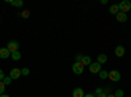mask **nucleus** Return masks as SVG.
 <instances>
[{
    "label": "nucleus",
    "mask_w": 131,
    "mask_h": 97,
    "mask_svg": "<svg viewBox=\"0 0 131 97\" xmlns=\"http://www.w3.org/2000/svg\"><path fill=\"white\" fill-rule=\"evenodd\" d=\"M84 64L81 62H75L73 63V66H72V72L76 73V75H81L84 72Z\"/></svg>",
    "instance_id": "obj_1"
},
{
    "label": "nucleus",
    "mask_w": 131,
    "mask_h": 97,
    "mask_svg": "<svg viewBox=\"0 0 131 97\" xmlns=\"http://www.w3.org/2000/svg\"><path fill=\"white\" fill-rule=\"evenodd\" d=\"M118 8H119V12L126 13L127 10H130V9H131V3L128 2V0H122V2L118 4Z\"/></svg>",
    "instance_id": "obj_2"
},
{
    "label": "nucleus",
    "mask_w": 131,
    "mask_h": 97,
    "mask_svg": "<svg viewBox=\"0 0 131 97\" xmlns=\"http://www.w3.org/2000/svg\"><path fill=\"white\" fill-rule=\"evenodd\" d=\"M107 78L110 79L112 81L117 83V81H119V80H121V73H119L117 70H112L110 72H109V76H107Z\"/></svg>",
    "instance_id": "obj_3"
},
{
    "label": "nucleus",
    "mask_w": 131,
    "mask_h": 97,
    "mask_svg": "<svg viewBox=\"0 0 131 97\" xmlns=\"http://www.w3.org/2000/svg\"><path fill=\"white\" fill-rule=\"evenodd\" d=\"M18 47H20V45H18L17 41H9L8 45H7V49L10 51V54L15 52V51H18Z\"/></svg>",
    "instance_id": "obj_4"
},
{
    "label": "nucleus",
    "mask_w": 131,
    "mask_h": 97,
    "mask_svg": "<svg viewBox=\"0 0 131 97\" xmlns=\"http://www.w3.org/2000/svg\"><path fill=\"white\" fill-rule=\"evenodd\" d=\"M101 70H102V68H101V64L98 63V62L92 63L91 66H89V72H92V73H100Z\"/></svg>",
    "instance_id": "obj_5"
},
{
    "label": "nucleus",
    "mask_w": 131,
    "mask_h": 97,
    "mask_svg": "<svg viewBox=\"0 0 131 97\" xmlns=\"http://www.w3.org/2000/svg\"><path fill=\"white\" fill-rule=\"evenodd\" d=\"M20 76H21V70H18V68H12L10 70L9 78L12 80H17V79H20Z\"/></svg>",
    "instance_id": "obj_6"
},
{
    "label": "nucleus",
    "mask_w": 131,
    "mask_h": 97,
    "mask_svg": "<svg viewBox=\"0 0 131 97\" xmlns=\"http://www.w3.org/2000/svg\"><path fill=\"white\" fill-rule=\"evenodd\" d=\"M10 57V51L7 47H0V59H7Z\"/></svg>",
    "instance_id": "obj_7"
},
{
    "label": "nucleus",
    "mask_w": 131,
    "mask_h": 97,
    "mask_svg": "<svg viewBox=\"0 0 131 97\" xmlns=\"http://www.w3.org/2000/svg\"><path fill=\"white\" fill-rule=\"evenodd\" d=\"M115 17H117L118 23H125V21H127V15L123 13V12H118V13L115 15Z\"/></svg>",
    "instance_id": "obj_8"
},
{
    "label": "nucleus",
    "mask_w": 131,
    "mask_h": 97,
    "mask_svg": "<svg viewBox=\"0 0 131 97\" xmlns=\"http://www.w3.org/2000/svg\"><path fill=\"white\" fill-rule=\"evenodd\" d=\"M84 91L83 88H75L73 92H72V97H84Z\"/></svg>",
    "instance_id": "obj_9"
},
{
    "label": "nucleus",
    "mask_w": 131,
    "mask_h": 97,
    "mask_svg": "<svg viewBox=\"0 0 131 97\" xmlns=\"http://www.w3.org/2000/svg\"><path fill=\"white\" fill-rule=\"evenodd\" d=\"M125 47L123 46H117L115 47V55L118 57V58H122L123 55H125Z\"/></svg>",
    "instance_id": "obj_10"
},
{
    "label": "nucleus",
    "mask_w": 131,
    "mask_h": 97,
    "mask_svg": "<svg viewBox=\"0 0 131 97\" xmlns=\"http://www.w3.org/2000/svg\"><path fill=\"white\" fill-rule=\"evenodd\" d=\"M81 63L84 64V66H91V64H92V59H91V57H88V55H83Z\"/></svg>",
    "instance_id": "obj_11"
},
{
    "label": "nucleus",
    "mask_w": 131,
    "mask_h": 97,
    "mask_svg": "<svg viewBox=\"0 0 131 97\" xmlns=\"http://www.w3.org/2000/svg\"><path fill=\"white\" fill-rule=\"evenodd\" d=\"M97 62H98V63H100L101 66H102L104 63H106V62H107V57L105 55V54H100V55L97 57Z\"/></svg>",
    "instance_id": "obj_12"
},
{
    "label": "nucleus",
    "mask_w": 131,
    "mask_h": 97,
    "mask_svg": "<svg viewBox=\"0 0 131 97\" xmlns=\"http://www.w3.org/2000/svg\"><path fill=\"white\" fill-rule=\"evenodd\" d=\"M8 3H10L13 7H17V8H20V7L24 5V2H23V0H12V2H10V0H8Z\"/></svg>",
    "instance_id": "obj_13"
},
{
    "label": "nucleus",
    "mask_w": 131,
    "mask_h": 97,
    "mask_svg": "<svg viewBox=\"0 0 131 97\" xmlns=\"http://www.w3.org/2000/svg\"><path fill=\"white\" fill-rule=\"evenodd\" d=\"M109 12H110L112 15H117V13L119 12V8H118V4H114V5H112L110 8H109Z\"/></svg>",
    "instance_id": "obj_14"
},
{
    "label": "nucleus",
    "mask_w": 131,
    "mask_h": 97,
    "mask_svg": "<svg viewBox=\"0 0 131 97\" xmlns=\"http://www.w3.org/2000/svg\"><path fill=\"white\" fill-rule=\"evenodd\" d=\"M10 58H12L13 60H20L21 59V52L20 51H15L10 54Z\"/></svg>",
    "instance_id": "obj_15"
},
{
    "label": "nucleus",
    "mask_w": 131,
    "mask_h": 97,
    "mask_svg": "<svg viewBox=\"0 0 131 97\" xmlns=\"http://www.w3.org/2000/svg\"><path fill=\"white\" fill-rule=\"evenodd\" d=\"M98 76H100L101 79H107V76H109V72L107 71H100V73H98Z\"/></svg>",
    "instance_id": "obj_16"
},
{
    "label": "nucleus",
    "mask_w": 131,
    "mask_h": 97,
    "mask_svg": "<svg viewBox=\"0 0 131 97\" xmlns=\"http://www.w3.org/2000/svg\"><path fill=\"white\" fill-rule=\"evenodd\" d=\"M114 96H115V97H123V96H125V92H123L122 89H117L115 93H114Z\"/></svg>",
    "instance_id": "obj_17"
},
{
    "label": "nucleus",
    "mask_w": 131,
    "mask_h": 97,
    "mask_svg": "<svg viewBox=\"0 0 131 97\" xmlns=\"http://www.w3.org/2000/svg\"><path fill=\"white\" fill-rule=\"evenodd\" d=\"M29 73H30V70L28 67H24L23 70H21V75H24V76H28Z\"/></svg>",
    "instance_id": "obj_18"
},
{
    "label": "nucleus",
    "mask_w": 131,
    "mask_h": 97,
    "mask_svg": "<svg viewBox=\"0 0 131 97\" xmlns=\"http://www.w3.org/2000/svg\"><path fill=\"white\" fill-rule=\"evenodd\" d=\"M4 92H5V84L0 81V94H4Z\"/></svg>",
    "instance_id": "obj_19"
},
{
    "label": "nucleus",
    "mask_w": 131,
    "mask_h": 97,
    "mask_svg": "<svg viewBox=\"0 0 131 97\" xmlns=\"http://www.w3.org/2000/svg\"><path fill=\"white\" fill-rule=\"evenodd\" d=\"M3 83L5 84V87H7V85H9L10 83H12V79H10L9 76H8V78H4V80H3Z\"/></svg>",
    "instance_id": "obj_20"
},
{
    "label": "nucleus",
    "mask_w": 131,
    "mask_h": 97,
    "mask_svg": "<svg viewBox=\"0 0 131 97\" xmlns=\"http://www.w3.org/2000/svg\"><path fill=\"white\" fill-rule=\"evenodd\" d=\"M4 78H5V75H4V71L0 68V81H3L4 80Z\"/></svg>",
    "instance_id": "obj_21"
},
{
    "label": "nucleus",
    "mask_w": 131,
    "mask_h": 97,
    "mask_svg": "<svg viewBox=\"0 0 131 97\" xmlns=\"http://www.w3.org/2000/svg\"><path fill=\"white\" fill-rule=\"evenodd\" d=\"M75 59H76V62H81L83 55H81V54H79V55H76V57H75Z\"/></svg>",
    "instance_id": "obj_22"
},
{
    "label": "nucleus",
    "mask_w": 131,
    "mask_h": 97,
    "mask_svg": "<svg viewBox=\"0 0 131 97\" xmlns=\"http://www.w3.org/2000/svg\"><path fill=\"white\" fill-rule=\"evenodd\" d=\"M102 92H104V91H102L101 88H97V89H96V94H97V96H98V94H101Z\"/></svg>",
    "instance_id": "obj_23"
},
{
    "label": "nucleus",
    "mask_w": 131,
    "mask_h": 97,
    "mask_svg": "<svg viewBox=\"0 0 131 97\" xmlns=\"http://www.w3.org/2000/svg\"><path fill=\"white\" fill-rule=\"evenodd\" d=\"M29 16V12L28 10H25V12H23V17H28Z\"/></svg>",
    "instance_id": "obj_24"
},
{
    "label": "nucleus",
    "mask_w": 131,
    "mask_h": 97,
    "mask_svg": "<svg viewBox=\"0 0 131 97\" xmlns=\"http://www.w3.org/2000/svg\"><path fill=\"white\" fill-rule=\"evenodd\" d=\"M97 97H107V94H106V93H105V92H102V93H101V94H98V96H97Z\"/></svg>",
    "instance_id": "obj_25"
},
{
    "label": "nucleus",
    "mask_w": 131,
    "mask_h": 97,
    "mask_svg": "<svg viewBox=\"0 0 131 97\" xmlns=\"http://www.w3.org/2000/svg\"><path fill=\"white\" fill-rule=\"evenodd\" d=\"M84 97H96V96L92 94V93H88V94H84Z\"/></svg>",
    "instance_id": "obj_26"
},
{
    "label": "nucleus",
    "mask_w": 131,
    "mask_h": 97,
    "mask_svg": "<svg viewBox=\"0 0 131 97\" xmlns=\"http://www.w3.org/2000/svg\"><path fill=\"white\" fill-rule=\"evenodd\" d=\"M0 97H9L8 94H0Z\"/></svg>",
    "instance_id": "obj_27"
},
{
    "label": "nucleus",
    "mask_w": 131,
    "mask_h": 97,
    "mask_svg": "<svg viewBox=\"0 0 131 97\" xmlns=\"http://www.w3.org/2000/svg\"><path fill=\"white\" fill-rule=\"evenodd\" d=\"M107 97H115L114 94H107Z\"/></svg>",
    "instance_id": "obj_28"
}]
</instances>
